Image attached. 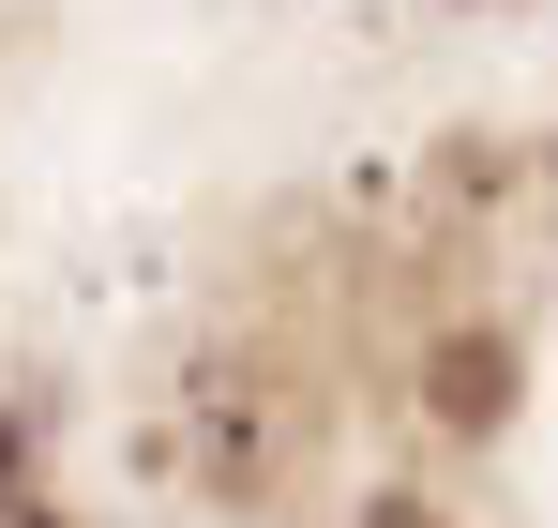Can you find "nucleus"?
Here are the masks:
<instances>
[{
  "label": "nucleus",
  "mask_w": 558,
  "mask_h": 528,
  "mask_svg": "<svg viewBox=\"0 0 558 528\" xmlns=\"http://www.w3.org/2000/svg\"><path fill=\"white\" fill-rule=\"evenodd\" d=\"M423 408H438L453 439H498V423H513V348H498V333H453V348L423 362Z\"/></svg>",
  "instance_id": "f257e3e1"
}]
</instances>
